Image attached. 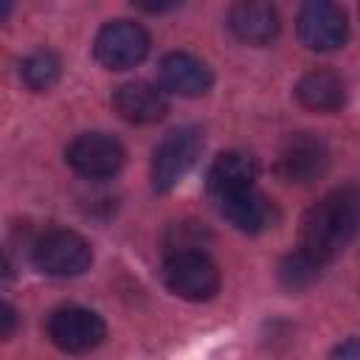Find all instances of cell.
Listing matches in <instances>:
<instances>
[{
	"mask_svg": "<svg viewBox=\"0 0 360 360\" xmlns=\"http://www.w3.org/2000/svg\"><path fill=\"white\" fill-rule=\"evenodd\" d=\"M354 231L357 208L352 200V188H340L307 208L298 228V250L315 259L318 264H329L346 250Z\"/></svg>",
	"mask_w": 360,
	"mask_h": 360,
	"instance_id": "obj_1",
	"label": "cell"
},
{
	"mask_svg": "<svg viewBox=\"0 0 360 360\" xmlns=\"http://www.w3.org/2000/svg\"><path fill=\"white\" fill-rule=\"evenodd\" d=\"M31 262L45 276L70 278V276H82L90 267L93 250L82 233L68 228H53L37 236V242L31 245Z\"/></svg>",
	"mask_w": 360,
	"mask_h": 360,
	"instance_id": "obj_2",
	"label": "cell"
},
{
	"mask_svg": "<svg viewBox=\"0 0 360 360\" xmlns=\"http://www.w3.org/2000/svg\"><path fill=\"white\" fill-rule=\"evenodd\" d=\"M160 276L163 284L186 301H208L219 290V270L202 250L166 253Z\"/></svg>",
	"mask_w": 360,
	"mask_h": 360,
	"instance_id": "obj_3",
	"label": "cell"
},
{
	"mask_svg": "<svg viewBox=\"0 0 360 360\" xmlns=\"http://www.w3.org/2000/svg\"><path fill=\"white\" fill-rule=\"evenodd\" d=\"M202 149V132L197 127H177L163 135V141L155 146L152 158V188L169 191L174 188L186 172L194 166L197 155Z\"/></svg>",
	"mask_w": 360,
	"mask_h": 360,
	"instance_id": "obj_4",
	"label": "cell"
},
{
	"mask_svg": "<svg viewBox=\"0 0 360 360\" xmlns=\"http://www.w3.org/2000/svg\"><path fill=\"white\" fill-rule=\"evenodd\" d=\"M93 53L107 70H129L146 59L149 34L132 20H112L96 34Z\"/></svg>",
	"mask_w": 360,
	"mask_h": 360,
	"instance_id": "obj_5",
	"label": "cell"
},
{
	"mask_svg": "<svg viewBox=\"0 0 360 360\" xmlns=\"http://www.w3.org/2000/svg\"><path fill=\"white\" fill-rule=\"evenodd\" d=\"M48 338L68 354H84L107 338V326L98 312L84 307H59L48 315Z\"/></svg>",
	"mask_w": 360,
	"mask_h": 360,
	"instance_id": "obj_6",
	"label": "cell"
},
{
	"mask_svg": "<svg viewBox=\"0 0 360 360\" xmlns=\"http://www.w3.org/2000/svg\"><path fill=\"white\" fill-rule=\"evenodd\" d=\"M65 158L76 174H82L87 180H104V177L118 174L127 155H124V146L112 135L87 132V135H79L68 146Z\"/></svg>",
	"mask_w": 360,
	"mask_h": 360,
	"instance_id": "obj_7",
	"label": "cell"
},
{
	"mask_svg": "<svg viewBox=\"0 0 360 360\" xmlns=\"http://www.w3.org/2000/svg\"><path fill=\"white\" fill-rule=\"evenodd\" d=\"M329 166V149L318 135L298 132L290 135L276 158V172L287 183H312Z\"/></svg>",
	"mask_w": 360,
	"mask_h": 360,
	"instance_id": "obj_8",
	"label": "cell"
},
{
	"mask_svg": "<svg viewBox=\"0 0 360 360\" xmlns=\"http://www.w3.org/2000/svg\"><path fill=\"white\" fill-rule=\"evenodd\" d=\"M349 22L340 6L326 0L304 3L298 11V37L309 51H335L346 42Z\"/></svg>",
	"mask_w": 360,
	"mask_h": 360,
	"instance_id": "obj_9",
	"label": "cell"
},
{
	"mask_svg": "<svg viewBox=\"0 0 360 360\" xmlns=\"http://www.w3.org/2000/svg\"><path fill=\"white\" fill-rule=\"evenodd\" d=\"M217 202H219V214L233 228H239L245 233H262V231L273 228V222L278 217L273 200L267 194H262L256 186L253 188L233 191V194H225Z\"/></svg>",
	"mask_w": 360,
	"mask_h": 360,
	"instance_id": "obj_10",
	"label": "cell"
},
{
	"mask_svg": "<svg viewBox=\"0 0 360 360\" xmlns=\"http://www.w3.org/2000/svg\"><path fill=\"white\" fill-rule=\"evenodd\" d=\"M160 87L166 93H174V96H186V98H194V96H202L208 93L214 76L208 70V65L191 53H183V51H174V53H166L160 59Z\"/></svg>",
	"mask_w": 360,
	"mask_h": 360,
	"instance_id": "obj_11",
	"label": "cell"
},
{
	"mask_svg": "<svg viewBox=\"0 0 360 360\" xmlns=\"http://www.w3.org/2000/svg\"><path fill=\"white\" fill-rule=\"evenodd\" d=\"M115 112L129 124H155L169 112L166 90L149 82H127L112 96Z\"/></svg>",
	"mask_w": 360,
	"mask_h": 360,
	"instance_id": "obj_12",
	"label": "cell"
},
{
	"mask_svg": "<svg viewBox=\"0 0 360 360\" xmlns=\"http://www.w3.org/2000/svg\"><path fill=\"white\" fill-rule=\"evenodd\" d=\"M228 28L248 45H267L278 34V14L270 3L242 0L228 11Z\"/></svg>",
	"mask_w": 360,
	"mask_h": 360,
	"instance_id": "obj_13",
	"label": "cell"
},
{
	"mask_svg": "<svg viewBox=\"0 0 360 360\" xmlns=\"http://www.w3.org/2000/svg\"><path fill=\"white\" fill-rule=\"evenodd\" d=\"M295 98L312 112H338L346 104V82L335 70H309L298 79Z\"/></svg>",
	"mask_w": 360,
	"mask_h": 360,
	"instance_id": "obj_14",
	"label": "cell"
},
{
	"mask_svg": "<svg viewBox=\"0 0 360 360\" xmlns=\"http://www.w3.org/2000/svg\"><path fill=\"white\" fill-rule=\"evenodd\" d=\"M256 174H259V166L248 152H236V149L233 152H222L208 169V188L219 200L225 194H233V191H242V188H253Z\"/></svg>",
	"mask_w": 360,
	"mask_h": 360,
	"instance_id": "obj_15",
	"label": "cell"
},
{
	"mask_svg": "<svg viewBox=\"0 0 360 360\" xmlns=\"http://www.w3.org/2000/svg\"><path fill=\"white\" fill-rule=\"evenodd\" d=\"M20 76H22V82H25L31 90L45 93V90H51V87L59 82V76H62V62H59V56H56L53 51L39 48V51H34V53H28V56L22 59Z\"/></svg>",
	"mask_w": 360,
	"mask_h": 360,
	"instance_id": "obj_16",
	"label": "cell"
},
{
	"mask_svg": "<svg viewBox=\"0 0 360 360\" xmlns=\"http://www.w3.org/2000/svg\"><path fill=\"white\" fill-rule=\"evenodd\" d=\"M321 267H323V264H318V262L309 259L307 253L295 250V253H290V256L281 262V270H278V273H281L284 287H290V290H304V287H309V284L318 281Z\"/></svg>",
	"mask_w": 360,
	"mask_h": 360,
	"instance_id": "obj_17",
	"label": "cell"
},
{
	"mask_svg": "<svg viewBox=\"0 0 360 360\" xmlns=\"http://www.w3.org/2000/svg\"><path fill=\"white\" fill-rule=\"evenodd\" d=\"M202 248V231L197 222H177L166 233V253H183V250H200Z\"/></svg>",
	"mask_w": 360,
	"mask_h": 360,
	"instance_id": "obj_18",
	"label": "cell"
},
{
	"mask_svg": "<svg viewBox=\"0 0 360 360\" xmlns=\"http://www.w3.org/2000/svg\"><path fill=\"white\" fill-rule=\"evenodd\" d=\"M329 360H360V338H349L338 343L329 354Z\"/></svg>",
	"mask_w": 360,
	"mask_h": 360,
	"instance_id": "obj_19",
	"label": "cell"
},
{
	"mask_svg": "<svg viewBox=\"0 0 360 360\" xmlns=\"http://www.w3.org/2000/svg\"><path fill=\"white\" fill-rule=\"evenodd\" d=\"M14 321H17V318H14V309H11L8 304H3V332H0L3 338H8V335H11V329H14Z\"/></svg>",
	"mask_w": 360,
	"mask_h": 360,
	"instance_id": "obj_20",
	"label": "cell"
},
{
	"mask_svg": "<svg viewBox=\"0 0 360 360\" xmlns=\"http://www.w3.org/2000/svg\"><path fill=\"white\" fill-rule=\"evenodd\" d=\"M352 200H354V208H357V225H360V191L352 188Z\"/></svg>",
	"mask_w": 360,
	"mask_h": 360,
	"instance_id": "obj_21",
	"label": "cell"
}]
</instances>
